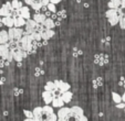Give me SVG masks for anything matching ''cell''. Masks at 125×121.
Returning <instances> with one entry per match:
<instances>
[{
	"label": "cell",
	"instance_id": "6da1fadb",
	"mask_svg": "<svg viewBox=\"0 0 125 121\" xmlns=\"http://www.w3.org/2000/svg\"><path fill=\"white\" fill-rule=\"evenodd\" d=\"M33 118L35 121H57L58 114L53 111V106L45 105L44 107H35L33 109Z\"/></svg>",
	"mask_w": 125,
	"mask_h": 121
},
{
	"label": "cell",
	"instance_id": "7a4b0ae2",
	"mask_svg": "<svg viewBox=\"0 0 125 121\" xmlns=\"http://www.w3.org/2000/svg\"><path fill=\"white\" fill-rule=\"evenodd\" d=\"M105 17L107 18L111 26H116L120 22L121 14H120L118 9H111V8H109V10L105 12Z\"/></svg>",
	"mask_w": 125,
	"mask_h": 121
},
{
	"label": "cell",
	"instance_id": "3957f363",
	"mask_svg": "<svg viewBox=\"0 0 125 121\" xmlns=\"http://www.w3.org/2000/svg\"><path fill=\"white\" fill-rule=\"evenodd\" d=\"M8 33H9V41H16V42H19L24 35V31L21 28H17V26L9 28Z\"/></svg>",
	"mask_w": 125,
	"mask_h": 121
},
{
	"label": "cell",
	"instance_id": "277c9868",
	"mask_svg": "<svg viewBox=\"0 0 125 121\" xmlns=\"http://www.w3.org/2000/svg\"><path fill=\"white\" fill-rule=\"evenodd\" d=\"M57 114H58V120L60 121H68L71 118H73L72 108H68V107H61Z\"/></svg>",
	"mask_w": 125,
	"mask_h": 121
},
{
	"label": "cell",
	"instance_id": "5b68a950",
	"mask_svg": "<svg viewBox=\"0 0 125 121\" xmlns=\"http://www.w3.org/2000/svg\"><path fill=\"white\" fill-rule=\"evenodd\" d=\"M0 57L3 58L6 60H13V55H12V51L10 49V46L8 45V43L6 44H0Z\"/></svg>",
	"mask_w": 125,
	"mask_h": 121
},
{
	"label": "cell",
	"instance_id": "8992f818",
	"mask_svg": "<svg viewBox=\"0 0 125 121\" xmlns=\"http://www.w3.org/2000/svg\"><path fill=\"white\" fill-rule=\"evenodd\" d=\"M11 51H12V55H13V60H16V62H22L23 58H26L27 56L29 55L28 52L24 51V50L20 46L11 49Z\"/></svg>",
	"mask_w": 125,
	"mask_h": 121
},
{
	"label": "cell",
	"instance_id": "52a82bcc",
	"mask_svg": "<svg viewBox=\"0 0 125 121\" xmlns=\"http://www.w3.org/2000/svg\"><path fill=\"white\" fill-rule=\"evenodd\" d=\"M32 42H33V40L31 39L30 34H27L26 31H24V35L21 37V40H20L19 42H18V46L22 47L24 51L28 52L29 50H30V47L32 46Z\"/></svg>",
	"mask_w": 125,
	"mask_h": 121
},
{
	"label": "cell",
	"instance_id": "ba28073f",
	"mask_svg": "<svg viewBox=\"0 0 125 121\" xmlns=\"http://www.w3.org/2000/svg\"><path fill=\"white\" fill-rule=\"evenodd\" d=\"M24 2L28 6H30L32 9L39 11L41 8L47 6L50 2V0H24Z\"/></svg>",
	"mask_w": 125,
	"mask_h": 121
},
{
	"label": "cell",
	"instance_id": "9c48e42d",
	"mask_svg": "<svg viewBox=\"0 0 125 121\" xmlns=\"http://www.w3.org/2000/svg\"><path fill=\"white\" fill-rule=\"evenodd\" d=\"M13 7H12V3L10 1H7L6 3H3L2 7L0 8V17H9L12 14L13 12Z\"/></svg>",
	"mask_w": 125,
	"mask_h": 121
},
{
	"label": "cell",
	"instance_id": "30bf717a",
	"mask_svg": "<svg viewBox=\"0 0 125 121\" xmlns=\"http://www.w3.org/2000/svg\"><path fill=\"white\" fill-rule=\"evenodd\" d=\"M94 63L99 66H104L109 63V55L103 53H99L94 55Z\"/></svg>",
	"mask_w": 125,
	"mask_h": 121
},
{
	"label": "cell",
	"instance_id": "8fae6325",
	"mask_svg": "<svg viewBox=\"0 0 125 121\" xmlns=\"http://www.w3.org/2000/svg\"><path fill=\"white\" fill-rule=\"evenodd\" d=\"M57 97V94L55 91H50V90H44L42 94V98L44 100V103L47 105H50V104L53 101V99Z\"/></svg>",
	"mask_w": 125,
	"mask_h": 121
},
{
	"label": "cell",
	"instance_id": "7c38bea8",
	"mask_svg": "<svg viewBox=\"0 0 125 121\" xmlns=\"http://www.w3.org/2000/svg\"><path fill=\"white\" fill-rule=\"evenodd\" d=\"M37 23L38 22L35 21V20H33V19H28L26 22V33L27 34H31V33H33L35 31V26H37Z\"/></svg>",
	"mask_w": 125,
	"mask_h": 121
},
{
	"label": "cell",
	"instance_id": "4fadbf2b",
	"mask_svg": "<svg viewBox=\"0 0 125 121\" xmlns=\"http://www.w3.org/2000/svg\"><path fill=\"white\" fill-rule=\"evenodd\" d=\"M54 83H55V86H57V88H58V91H59L60 94L64 93V91H66V90H70V88H71V86L68 84V83L62 82V80H54Z\"/></svg>",
	"mask_w": 125,
	"mask_h": 121
},
{
	"label": "cell",
	"instance_id": "5bb4252c",
	"mask_svg": "<svg viewBox=\"0 0 125 121\" xmlns=\"http://www.w3.org/2000/svg\"><path fill=\"white\" fill-rule=\"evenodd\" d=\"M53 35H54V31H53V29H44V30L41 32L42 40H47V41H49Z\"/></svg>",
	"mask_w": 125,
	"mask_h": 121
},
{
	"label": "cell",
	"instance_id": "9a60e30c",
	"mask_svg": "<svg viewBox=\"0 0 125 121\" xmlns=\"http://www.w3.org/2000/svg\"><path fill=\"white\" fill-rule=\"evenodd\" d=\"M19 16H21L22 18H24L26 20L30 19V17H31L30 9H29L28 7H24V6H22V7L19 9Z\"/></svg>",
	"mask_w": 125,
	"mask_h": 121
},
{
	"label": "cell",
	"instance_id": "2e32d148",
	"mask_svg": "<svg viewBox=\"0 0 125 121\" xmlns=\"http://www.w3.org/2000/svg\"><path fill=\"white\" fill-rule=\"evenodd\" d=\"M71 108H72V111H73V118L75 119V120L79 118V117L84 114V111H83V109L80 107V106H73V107H71Z\"/></svg>",
	"mask_w": 125,
	"mask_h": 121
},
{
	"label": "cell",
	"instance_id": "e0dca14e",
	"mask_svg": "<svg viewBox=\"0 0 125 121\" xmlns=\"http://www.w3.org/2000/svg\"><path fill=\"white\" fill-rule=\"evenodd\" d=\"M51 104H52V106H53V108H61V107H63V105L65 103L63 101L61 96H57Z\"/></svg>",
	"mask_w": 125,
	"mask_h": 121
},
{
	"label": "cell",
	"instance_id": "ac0fdd59",
	"mask_svg": "<svg viewBox=\"0 0 125 121\" xmlns=\"http://www.w3.org/2000/svg\"><path fill=\"white\" fill-rule=\"evenodd\" d=\"M13 19H14V26H17V28H22L23 26H26L27 20L24 18H22L21 16H18Z\"/></svg>",
	"mask_w": 125,
	"mask_h": 121
},
{
	"label": "cell",
	"instance_id": "d6986e66",
	"mask_svg": "<svg viewBox=\"0 0 125 121\" xmlns=\"http://www.w3.org/2000/svg\"><path fill=\"white\" fill-rule=\"evenodd\" d=\"M2 22L6 26H8V28H12V26H14V19L12 18L11 16L2 17Z\"/></svg>",
	"mask_w": 125,
	"mask_h": 121
},
{
	"label": "cell",
	"instance_id": "ffe728a7",
	"mask_svg": "<svg viewBox=\"0 0 125 121\" xmlns=\"http://www.w3.org/2000/svg\"><path fill=\"white\" fill-rule=\"evenodd\" d=\"M9 42V33L8 31H0V44H6Z\"/></svg>",
	"mask_w": 125,
	"mask_h": 121
},
{
	"label": "cell",
	"instance_id": "44dd1931",
	"mask_svg": "<svg viewBox=\"0 0 125 121\" xmlns=\"http://www.w3.org/2000/svg\"><path fill=\"white\" fill-rule=\"evenodd\" d=\"M43 26H44L45 29H53L55 26V22L54 20L52 18H50V17H47V19L44 20V22H43Z\"/></svg>",
	"mask_w": 125,
	"mask_h": 121
},
{
	"label": "cell",
	"instance_id": "7402d4cb",
	"mask_svg": "<svg viewBox=\"0 0 125 121\" xmlns=\"http://www.w3.org/2000/svg\"><path fill=\"white\" fill-rule=\"evenodd\" d=\"M60 96L62 97V99H63L64 103L68 104V103L71 101V99H72V97H73V94L71 93L70 90H66V91H64V93L60 94Z\"/></svg>",
	"mask_w": 125,
	"mask_h": 121
},
{
	"label": "cell",
	"instance_id": "603a6c76",
	"mask_svg": "<svg viewBox=\"0 0 125 121\" xmlns=\"http://www.w3.org/2000/svg\"><path fill=\"white\" fill-rule=\"evenodd\" d=\"M122 6V1L121 0H110L107 3V7L111 9H118Z\"/></svg>",
	"mask_w": 125,
	"mask_h": 121
},
{
	"label": "cell",
	"instance_id": "cb8c5ba5",
	"mask_svg": "<svg viewBox=\"0 0 125 121\" xmlns=\"http://www.w3.org/2000/svg\"><path fill=\"white\" fill-rule=\"evenodd\" d=\"M33 20H35V21L38 22V23H43L44 22V20L47 19V16H45L44 13H37L33 16Z\"/></svg>",
	"mask_w": 125,
	"mask_h": 121
},
{
	"label": "cell",
	"instance_id": "d4e9b609",
	"mask_svg": "<svg viewBox=\"0 0 125 121\" xmlns=\"http://www.w3.org/2000/svg\"><path fill=\"white\" fill-rule=\"evenodd\" d=\"M44 90H50V91H58V88L55 86L54 82H48L44 86Z\"/></svg>",
	"mask_w": 125,
	"mask_h": 121
},
{
	"label": "cell",
	"instance_id": "484cf974",
	"mask_svg": "<svg viewBox=\"0 0 125 121\" xmlns=\"http://www.w3.org/2000/svg\"><path fill=\"white\" fill-rule=\"evenodd\" d=\"M103 83H104V80L102 77H96V78L93 79L92 84H93V87H94V88H99V87H101L102 85H103Z\"/></svg>",
	"mask_w": 125,
	"mask_h": 121
},
{
	"label": "cell",
	"instance_id": "4316f807",
	"mask_svg": "<svg viewBox=\"0 0 125 121\" xmlns=\"http://www.w3.org/2000/svg\"><path fill=\"white\" fill-rule=\"evenodd\" d=\"M31 39L33 40V41H42V36H41V33L40 32H37V31H34L33 33H31L30 34Z\"/></svg>",
	"mask_w": 125,
	"mask_h": 121
},
{
	"label": "cell",
	"instance_id": "83f0119b",
	"mask_svg": "<svg viewBox=\"0 0 125 121\" xmlns=\"http://www.w3.org/2000/svg\"><path fill=\"white\" fill-rule=\"evenodd\" d=\"M112 99H113V101L115 104H118L122 101V96L118 95V94L115 93V91H113V93H112Z\"/></svg>",
	"mask_w": 125,
	"mask_h": 121
},
{
	"label": "cell",
	"instance_id": "f1b7e54d",
	"mask_svg": "<svg viewBox=\"0 0 125 121\" xmlns=\"http://www.w3.org/2000/svg\"><path fill=\"white\" fill-rule=\"evenodd\" d=\"M11 3H12V7H13V9H14V10H19L20 8H21L22 6H23L20 0H12Z\"/></svg>",
	"mask_w": 125,
	"mask_h": 121
},
{
	"label": "cell",
	"instance_id": "f546056e",
	"mask_svg": "<svg viewBox=\"0 0 125 121\" xmlns=\"http://www.w3.org/2000/svg\"><path fill=\"white\" fill-rule=\"evenodd\" d=\"M57 16H58V19H60V20H63V19L66 18V11L64 9L60 10V11H57Z\"/></svg>",
	"mask_w": 125,
	"mask_h": 121
},
{
	"label": "cell",
	"instance_id": "4dcf8cb0",
	"mask_svg": "<svg viewBox=\"0 0 125 121\" xmlns=\"http://www.w3.org/2000/svg\"><path fill=\"white\" fill-rule=\"evenodd\" d=\"M42 75H44V70L41 67H35L34 69V76L35 77H41Z\"/></svg>",
	"mask_w": 125,
	"mask_h": 121
},
{
	"label": "cell",
	"instance_id": "1f68e13d",
	"mask_svg": "<svg viewBox=\"0 0 125 121\" xmlns=\"http://www.w3.org/2000/svg\"><path fill=\"white\" fill-rule=\"evenodd\" d=\"M118 24H120L121 29L125 30V13L121 14V17H120V22H118Z\"/></svg>",
	"mask_w": 125,
	"mask_h": 121
},
{
	"label": "cell",
	"instance_id": "d6a6232c",
	"mask_svg": "<svg viewBox=\"0 0 125 121\" xmlns=\"http://www.w3.org/2000/svg\"><path fill=\"white\" fill-rule=\"evenodd\" d=\"M47 7H48V9H49L51 12H57V7H55V3L49 2L47 5Z\"/></svg>",
	"mask_w": 125,
	"mask_h": 121
},
{
	"label": "cell",
	"instance_id": "836d02e7",
	"mask_svg": "<svg viewBox=\"0 0 125 121\" xmlns=\"http://www.w3.org/2000/svg\"><path fill=\"white\" fill-rule=\"evenodd\" d=\"M72 54H73L74 57H78V56L82 55V51H81V50H79L78 47H74L73 51H72Z\"/></svg>",
	"mask_w": 125,
	"mask_h": 121
},
{
	"label": "cell",
	"instance_id": "e575fe53",
	"mask_svg": "<svg viewBox=\"0 0 125 121\" xmlns=\"http://www.w3.org/2000/svg\"><path fill=\"white\" fill-rule=\"evenodd\" d=\"M22 93H23V90H22V89H20V88H13L14 96H19V95H21Z\"/></svg>",
	"mask_w": 125,
	"mask_h": 121
},
{
	"label": "cell",
	"instance_id": "d590c367",
	"mask_svg": "<svg viewBox=\"0 0 125 121\" xmlns=\"http://www.w3.org/2000/svg\"><path fill=\"white\" fill-rule=\"evenodd\" d=\"M115 106H116V108H118V109H124L125 103L124 101H121V103H118V104H115Z\"/></svg>",
	"mask_w": 125,
	"mask_h": 121
},
{
	"label": "cell",
	"instance_id": "8d00e7d4",
	"mask_svg": "<svg viewBox=\"0 0 125 121\" xmlns=\"http://www.w3.org/2000/svg\"><path fill=\"white\" fill-rule=\"evenodd\" d=\"M118 85H120L121 87H124V88H125V78H124V77H121V78H120Z\"/></svg>",
	"mask_w": 125,
	"mask_h": 121
},
{
	"label": "cell",
	"instance_id": "74e56055",
	"mask_svg": "<svg viewBox=\"0 0 125 121\" xmlns=\"http://www.w3.org/2000/svg\"><path fill=\"white\" fill-rule=\"evenodd\" d=\"M110 40H111V39H110V36H107V37H106V39H104L103 40V41H102V44H103V45H109L110 44Z\"/></svg>",
	"mask_w": 125,
	"mask_h": 121
},
{
	"label": "cell",
	"instance_id": "f35d334b",
	"mask_svg": "<svg viewBox=\"0 0 125 121\" xmlns=\"http://www.w3.org/2000/svg\"><path fill=\"white\" fill-rule=\"evenodd\" d=\"M86 120H87V118L84 116V114H83V116H81V117H79V118L76 119V121H86Z\"/></svg>",
	"mask_w": 125,
	"mask_h": 121
},
{
	"label": "cell",
	"instance_id": "ab89813d",
	"mask_svg": "<svg viewBox=\"0 0 125 121\" xmlns=\"http://www.w3.org/2000/svg\"><path fill=\"white\" fill-rule=\"evenodd\" d=\"M62 0H50V2H52V3H55V5H58V3H60Z\"/></svg>",
	"mask_w": 125,
	"mask_h": 121
},
{
	"label": "cell",
	"instance_id": "60d3db41",
	"mask_svg": "<svg viewBox=\"0 0 125 121\" xmlns=\"http://www.w3.org/2000/svg\"><path fill=\"white\" fill-rule=\"evenodd\" d=\"M122 101H124V103H125V93L122 95Z\"/></svg>",
	"mask_w": 125,
	"mask_h": 121
},
{
	"label": "cell",
	"instance_id": "b9f144b4",
	"mask_svg": "<svg viewBox=\"0 0 125 121\" xmlns=\"http://www.w3.org/2000/svg\"><path fill=\"white\" fill-rule=\"evenodd\" d=\"M73 1H75V2H83V1H84V0H73Z\"/></svg>",
	"mask_w": 125,
	"mask_h": 121
},
{
	"label": "cell",
	"instance_id": "7bdbcfd3",
	"mask_svg": "<svg viewBox=\"0 0 125 121\" xmlns=\"http://www.w3.org/2000/svg\"><path fill=\"white\" fill-rule=\"evenodd\" d=\"M3 84V82H2V80H1V79H0V86H1V85H2Z\"/></svg>",
	"mask_w": 125,
	"mask_h": 121
},
{
	"label": "cell",
	"instance_id": "ee69618b",
	"mask_svg": "<svg viewBox=\"0 0 125 121\" xmlns=\"http://www.w3.org/2000/svg\"><path fill=\"white\" fill-rule=\"evenodd\" d=\"M124 112H125V108H124Z\"/></svg>",
	"mask_w": 125,
	"mask_h": 121
},
{
	"label": "cell",
	"instance_id": "f6af8a7d",
	"mask_svg": "<svg viewBox=\"0 0 125 121\" xmlns=\"http://www.w3.org/2000/svg\"><path fill=\"white\" fill-rule=\"evenodd\" d=\"M124 9H125V7H124Z\"/></svg>",
	"mask_w": 125,
	"mask_h": 121
}]
</instances>
